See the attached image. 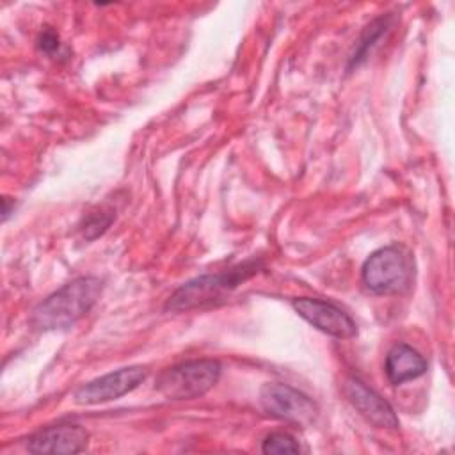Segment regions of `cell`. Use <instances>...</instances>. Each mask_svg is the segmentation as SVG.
I'll return each mask as SVG.
<instances>
[{"mask_svg":"<svg viewBox=\"0 0 455 455\" xmlns=\"http://www.w3.org/2000/svg\"><path fill=\"white\" fill-rule=\"evenodd\" d=\"M103 290V281L94 275H82L48 295L36 306L30 316L37 331L66 329L78 322L96 304Z\"/></svg>","mask_w":455,"mask_h":455,"instance_id":"cell-1","label":"cell"},{"mask_svg":"<svg viewBox=\"0 0 455 455\" xmlns=\"http://www.w3.org/2000/svg\"><path fill=\"white\" fill-rule=\"evenodd\" d=\"M259 261H245L229 270L199 275L183 283L167 300L165 307L171 311H188L215 304L228 297L243 281L259 270Z\"/></svg>","mask_w":455,"mask_h":455,"instance_id":"cell-2","label":"cell"},{"mask_svg":"<svg viewBox=\"0 0 455 455\" xmlns=\"http://www.w3.org/2000/svg\"><path fill=\"white\" fill-rule=\"evenodd\" d=\"M414 275L411 252L402 245H386L371 252L363 265V283L375 295L405 291Z\"/></svg>","mask_w":455,"mask_h":455,"instance_id":"cell-3","label":"cell"},{"mask_svg":"<svg viewBox=\"0 0 455 455\" xmlns=\"http://www.w3.org/2000/svg\"><path fill=\"white\" fill-rule=\"evenodd\" d=\"M222 366L215 359H194L164 370L155 389L167 400H192L208 393L220 379Z\"/></svg>","mask_w":455,"mask_h":455,"instance_id":"cell-4","label":"cell"},{"mask_svg":"<svg viewBox=\"0 0 455 455\" xmlns=\"http://www.w3.org/2000/svg\"><path fill=\"white\" fill-rule=\"evenodd\" d=\"M259 402L270 416L297 425L311 423L318 412L315 402L309 396L288 384L279 382L265 384L259 389Z\"/></svg>","mask_w":455,"mask_h":455,"instance_id":"cell-5","label":"cell"},{"mask_svg":"<svg viewBox=\"0 0 455 455\" xmlns=\"http://www.w3.org/2000/svg\"><path fill=\"white\" fill-rule=\"evenodd\" d=\"M146 375L148 371L144 366L119 368L84 384L75 393V402L80 405H98L121 398L133 391L146 379Z\"/></svg>","mask_w":455,"mask_h":455,"instance_id":"cell-6","label":"cell"},{"mask_svg":"<svg viewBox=\"0 0 455 455\" xmlns=\"http://www.w3.org/2000/svg\"><path fill=\"white\" fill-rule=\"evenodd\" d=\"M291 306L300 318H304L315 329L332 338L348 339V338H354L357 332L355 322L341 307H338L329 300L300 297V299H293Z\"/></svg>","mask_w":455,"mask_h":455,"instance_id":"cell-7","label":"cell"},{"mask_svg":"<svg viewBox=\"0 0 455 455\" xmlns=\"http://www.w3.org/2000/svg\"><path fill=\"white\" fill-rule=\"evenodd\" d=\"M343 393L354 409L371 425L379 428H398L400 421L393 407L371 387L355 377H347L343 382Z\"/></svg>","mask_w":455,"mask_h":455,"instance_id":"cell-8","label":"cell"},{"mask_svg":"<svg viewBox=\"0 0 455 455\" xmlns=\"http://www.w3.org/2000/svg\"><path fill=\"white\" fill-rule=\"evenodd\" d=\"M89 432L73 423L46 427L27 439L30 453H80L87 448Z\"/></svg>","mask_w":455,"mask_h":455,"instance_id":"cell-9","label":"cell"},{"mask_svg":"<svg viewBox=\"0 0 455 455\" xmlns=\"http://www.w3.org/2000/svg\"><path fill=\"white\" fill-rule=\"evenodd\" d=\"M384 370L389 382L398 386L421 377L427 371V361L416 348L405 343H398L387 352Z\"/></svg>","mask_w":455,"mask_h":455,"instance_id":"cell-10","label":"cell"},{"mask_svg":"<svg viewBox=\"0 0 455 455\" xmlns=\"http://www.w3.org/2000/svg\"><path fill=\"white\" fill-rule=\"evenodd\" d=\"M389 28V18H379L373 23H370L357 44V50L354 52V55L350 57V66H357L363 59H366V55L370 53V50L377 44V41L382 37V34Z\"/></svg>","mask_w":455,"mask_h":455,"instance_id":"cell-11","label":"cell"},{"mask_svg":"<svg viewBox=\"0 0 455 455\" xmlns=\"http://www.w3.org/2000/svg\"><path fill=\"white\" fill-rule=\"evenodd\" d=\"M261 450L263 453H299L300 446L290 434L274 432L265 437Z\"/></svg>","mask_w":455,"mask_h":455,"instance_id":"cell-12","label":"cell"},{"mask_svg":"<svg viewBox=\"0 0 455 455\" xmlns=\"http://www.w3.org/2000/svg\"><path fill=\"white\" fill-rule=\"evenodd\" d=\"M112 213L108 212H94L91 215H87V219L84 220V236L85 240H94L96 236H100L112 222Z\"/></svg>","mask_w":455,"mask_h":455,"instance_id":"cell-13","label":"cell"},{"mask_svg":"<svg viewBox=\"0 0 455 455\" xmlns=\"http://www.w3.org/2000/svg\"><path fill=\"white\" fill-rule=\"evenodd\" d=\"M39 48L46 53H53L60 48V43H59V36L53 32V30H44L41 36H39Z\"/></svg>","mask_w":455,"mask_h":455,"instance_id":"cell-14","label":"cell"}]
</instances>
